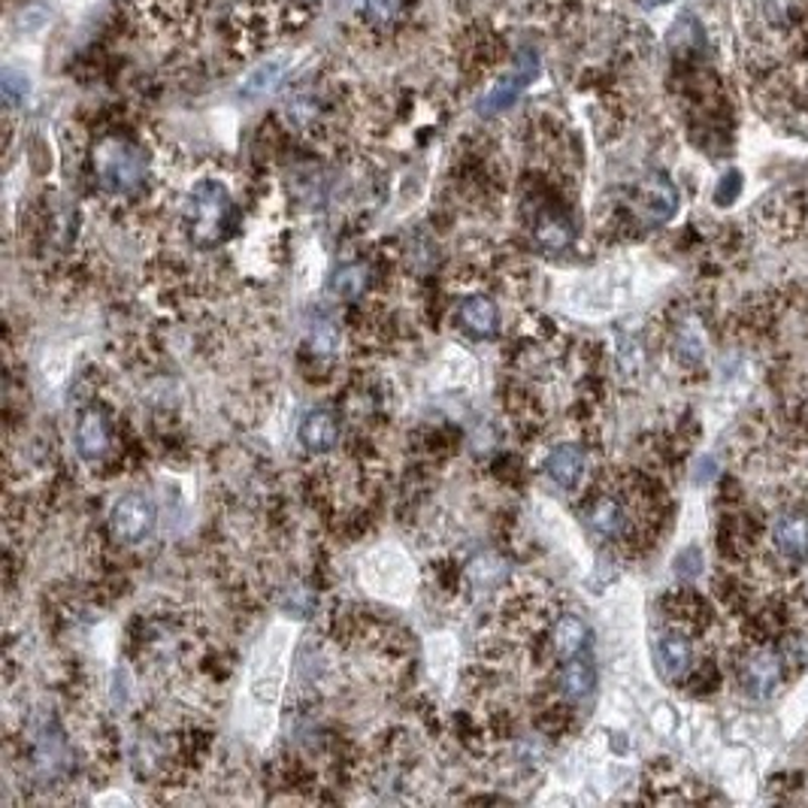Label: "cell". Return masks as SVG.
<instances>
[{"instance_id":"17","label":"cell","mask_w":808,"mask_h":808,"mask_svg":"<svg viewBox=\"0 0 808 808\" xmlns=\"http://www.w3.org/2000/svg\"><path fill=\"white\" fill-rule=\"evenodd\" d=\"M536 243L542 248H549V252H561V248L572 243V227L558 216L542 218L536 227Z\"/></svg>"},{"instance_id":"19","label":"cell","mask_w":808,"mask_h":808,"mask_svg":"<svg viewBox=\"0 0 808 808\" xmlns=\"http://www.w3.org/2000/svg\"><path fill=\"white\" fill-rule=\"evenodd\" d=\"M279 76H282L279 65H267L264 70H258V73L248 79L246 95H264L267 88H273L276 82H279Z\"/></svg>"},{"instance_id":"20","label":"cell","mask_w":808,"mask_h":808,"mask_svg":"<svg viewBox=\"0 0 808 808\" xmlns=\"http://www.w3.org/2000/svg\"><path fill=\"white\" fill-rule=\"evenodd\" d=\"M3 95H7V100H10V104L22 100L24 95H28V79L16 73V70L3 73Z\"/></svg>"},{"instance_id":"8","label":"cell","mask_w":808,"mask_h":808,"mask_svg":"<svg viewBox=\"0 0 808 808\" xmlns=\"http://www.w3.org/2000/svg\"><path fill=\"white\" fill-rule=\"evenodd\" d=\"M339 440V421L334 412L315 410L300 421V442L309 452H327Z\"/></svg>"},{"instance_id":"13","label":"cell","mask_w":808,"mask_h":808,"mask_svg":"<svg viewBox=\"0 0 808 808\" xmlns=\"http://www.w3.org/2000/svg\"><path fill=\"white\" fill-rule=\"evenodd\" d=\"M461 324H464V331H470L473 336H494L496 324H500V313H496L494 300H487V297H470V300L461 306Z\"/></svg>"},{"instance_id":"11","label":"cell","mask_w":808,"mask_h":808,"mask_svg":"<svg viewBox=\"0 0 808 808\" xmlns=\"http://www.w3.org/2000/svg\"><path fill=\"white\" fill-rule=\"evenodd\" d=\"M551 482L561 487H575L584 475V452L579 445H558L545 461Z\"/></svg>"},{"instance_id":"5","label":"cell","mask_w":808,"mask_h":808,"mask_svg":"<svg viewBox=\"0 0 808 808\" xmlns=\"http://www.w3.org/2000/svg\"><path fill=\"white\" fill-rule=\"evenodd\" d=\"M109 524L121 542H142L155 528V506L142 494L121 496L119 503L112 506Z\"/></svg>"},{"instance_id":"16","label":"cell","mask_w":808,"mask_h":808,"mask_svg":"<svg viewBox=\"0 0 808 808\" xmlns=\"http://www.w3.org/2000/svg\"><path fill=\"white\" fill-rule=\"evenodd\" d=\"M369 285V269L364 264H345L331 276V292L343 300H357L361 294L367 292Z\"/></svg>"},{"instance_id":"15","label":"cell","mask_w":808,"mask_h":808,"mask_svg":"<svg viewBox=\"0 0 808 808\" xmlns=\"http://www.w3.org/2000/svg\"><path fill=\"white\" fill-rule=\"evenodd\" d=\"M561 684L563 693H566L570 700H584V697H591L593 684H597V672H593L591 660H584L582 654L566 660V667H563L561 672Z\"/></svg>"},{"instance_id":"6","label":"cell","mask_w":808,"mask_h":808,"mask_svg":"<svg viewBox=\"0 0 808 808\" xmlns=\"http://www.w3.org/2000/svg\"><path fill=\"white\" fill-rule=\"evenodd\" d=\"M772 542L776 551L790 563L808 561V512L806 509H787L785 515L772 524Z\"/></svg>"},{"instance_id":"12","label":"cell","mask_w":808,"mask_h":808,"mask_svg":"<svg viewBox=\"0 0 808 808\" xmlns=\"http://www.w3.org/2000/svg\"><path fill=\"white\" fill-rule=\"evenodd\" d=\"M551 646H554V654L566 663V660L579 658L588 646V624H584L582 618H575V614H563L558 627H554V639H551Z\"/></svg>"},{"instance_id":"9","label":"cell","mask_w":808,"mask_h":808,"mask_svg":"<svg viewBox=\"0 0 808 808\" xmlns=\"http://www.w3.org/2000/svg\"><path fill=\"white\" fill-rule=\"evenodd\" d=\"M658 660L660 669L667 672L669 679H681L693 663V646L684 630H672L667 637H660L658 642Z\"/></svg>"},{"instance_id":"2","label":"cell","mask_w":808,"mask_h":808,"mask_svg":"<svg viewBox=\"0 0 808 808\" xmlns=\"http://www.w3.org/2000/svg\"><path fill=\"white\" fill-rule=\"evenodd\" d=\"M191 230L200 243H216L227 234L230 227V218H234V204H230V195L221 183H197L195 191H191Z\"/></svg>"},{"instance_id":"18","label":"cell","mask_w":808,"mask_h":808,"mask_svg":"<svg viewBox=\"0 0 808 808\" xmlns=\"http://www.w3.org/2000/svg\"><path fill=\"white\" fill-rule=\"evenodd\" d=\"M400 10H403V0H367V16L378 24L394 22Z\"/></svg>"},{"instance_id":"10","label":"cell","mask_w":808,"mask_h":808,"mask_svg":"<svg viewBox=\"0 0 808 808\" xmlns=\"http://www.w3.org/2000/svg\"><path fill=\"white\" fill-rule=\"evenodd\" d=\"M109 445V424L98 410L86 412L76 424V449L86 461H98Z\"/></svg>"},{"instance_id":"1","label":"cell","mask_w":808,"mask_h":808,"mask_svg":"<svg viewBox=\"0 0 808 808\" xmlns=\"http://www.w3.org/2000/svg\"><path fill=\"white\" fill-rule=\"evenodd\" d=\"M95 173L109 195H130L146 179V155L130 140L107 137L95 149Z\"/></svg>"},{"instance_id":"4","label":"cell","mask_w":808,"mask_h":808,"mask_svg":"<svg viewBox=\"0 0 808 808\" xmlns=\"http://www.w3.org/2000/svg\"><path fill=\"white\" fill-rule=\"evenodd\" d=\"M739 679H742V688L751 697H757V700L772 697L781 688V679H785V658H781V651H776V648H755L742 660Z\"/></svg>"},{"instance_id":"14","label":"cell","mask_w":808,"mask_h":808,"mask_svg":"<svg viewBox=\"0 0 808 808\" xmlns=\"http://www.w3.org/2000/svg\"><path fill=\"white\" fill-rule=\"evenodd\" d=\"M642 200H646V209H648V218L651 221H667L672 213H676V206H679V195H676V188L669 185V179L663 176H651L642 188Z\"/></svg>"},{"instance_id":"21","label":"cell","mask_w":808,"mask_h":808,"mask_svg":"<svg viewBox=\"0 0 808 808\" xmlns=\"http://www.w3.org/2000/svg\"><path fill=\"white\" fill-rule=\"evenodd\" d=\"M315 348H318V352H334L336 348L334 327H322V331L315 334Z\"/></svg>"},{"instance_id":"3","label":"cell","mask_w":808,"mask_h":808,"mask_svg":"<svg viewBox=\"0 0 808 808\" xmlns=\"http://www.w3.org/2000/svg\"><path fill=\"white\" fill-rule=\"evenodd\" d=\"M536 70H539L536 52H533V49H524V52L515 58V67H512V70H509L491 91H487L485 98H482L479 112H482V116H496V112H503V109L512 107V104L528 91L530 82L536 79Z\"/></svg>"},{"instance_id":"7","label":"cell","mask_w":808,"mask_h":808,"mask_svg":"<svg viewBox=\"0 0 808 808\" xmlns=\"http://www.w3.org/2000/svg\"><path fill=\"white\" fill-rule=\"evenodd\" d=\"M588 524L600 539H624L630 536L633 518H630V509H627L624 500L603 494L593 500L591 512H588Z\"/></svg>"}]
</instances>
